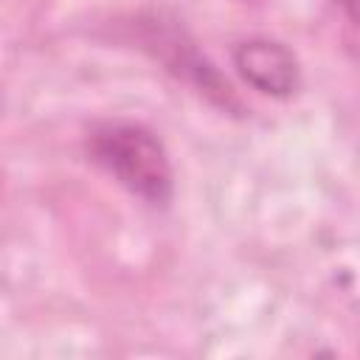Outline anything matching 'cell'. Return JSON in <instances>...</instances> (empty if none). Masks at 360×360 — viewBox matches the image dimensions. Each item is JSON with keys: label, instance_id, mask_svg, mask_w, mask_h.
<instances>
[{"label": "cell", "instance_id": "1", "mask_svg": "<svg viewBox=\"0 0 360 360\" xmlns=\"http://www.w3.org/2000/svg\"><path fill=\"white\" fill-rule=\"evenodd\" d=\"M90 155L129 194L149 205H169L174 194V169L155 132L129 121H110L93 129Z\"/></svg>", "mask_w": 360, "mask_h": 360}, {"label": "cell", "instance_id": "2", "mask_svg": "<svg viewBox=\"0 0 360 360\" xmlns=\"http://www.w3.org/2000/svg\"><path fill=\"white\" fill-rule=\"evenodd\" d=\"M233 65L239 76L264 96L284 98L295 93L301 82V68H298L295 53L287 45L267 39V37L239 42L233 51Z\"/></svg>", "mask_w": 360, "mask_h": 360}, {"label": "cell", "instance_id": "3", "mask_svg": "<svg viewBox=\"0 0 360 360\" xmlns=\"http://www.w3.org/2000/svg\"><path fill=\"white\" fill-rule=\"evenodd\" d=\"M343 6H346V14H349V20L354 22V20H357V0H343Z\"/></svg>", "mask_w": 360, "mask_h": 360}]
</instances>
